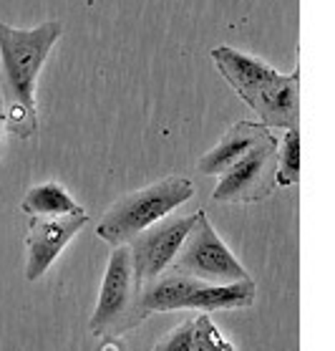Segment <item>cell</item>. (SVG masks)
<instances>
[{
	"instance_id": "cell-1",
	"label": "cell",
	"mask_w": 335,
	"mask_h": 351,
	"mask_svg": "<svg viewBox=\"0 0 335 351\" xmlns=\"http://www.w3.org/2000/svg\"><path fill=\"white\" fill-rule=\"evenodd\" d=\"M61 33V21H43L36 28L0 23V96L5 129L18 139H31L38 129L36 84Z\"/></svg>"
},
{
	"instance_id": "cell-2",
	"label": "cell",
	"mask_w": 335,
	"mask_h": 351,
	"mask_svg": "<svg viewBox=\"0 0 335 351\" xmlns=\"http://www.w3.org/2000/svg\"><path fill=\"white\" fill-rule=\"evenodd\" d=\"M191 195H194V182L189 177L179 175L164 177L142 190L129 192L116 199L98 220L96 238H101L111 247L126 245L129 240H134L142 230L172 215Z\"/></svg>"
},
{
	"instance_id": "cell-3",
	"label": "cell",
	"mask_w": 335,
	"mask_h": 351,
	"mask_svg": "<svg viewBox=\"0 0 335 351\" xmlns=\"http://www.w3.org/2000/svg\"><path fill=\"white\" fill-rule=\"evenodd\" d=\"M142 293L144 286L136 278L131 250L129 245H116L109 256L98 301L88 321L91 334L104 341H116L142 326L149 316Z\"/></svg>"
},
{
	"instance_id": "cell-4",
	"label": "cell",
	"mask_w": 335,
	"mask_h": 351,
	"mask_svg": "<svg viewBox=\"0 0 335 351\" xmlns=\"http://www.w3.org/2000/svg\"><path fill=\"white\" fill-rule=\"evenodd\" d=\"M172 271L204 280V283H237V280L250 278L245 265L232 256V250L215 232L204 210L194 213V225L176 253Z\"/></svg>"
},
{
	"instance_id": "cell-5",
	"label": "cell",
	"mask_w": 335,
	"mask_h": 351,
	"mask_svg": "<svg viewBox=\"0 0 335 351\" xmlns=\"http://www.w3.org/2000/svg\"><path fill=\"white\" fill-rule=\"evenodd\" d=\"M278 147L275 136L255 144L242 160L219 175L212 199L222 205L234 202H260L278 187Z\"/></svg>"
},
{
	"instance_id": "cell-6",
	"label": "cell",
	"mask_w": 335,
	"mask_h": 351,
	"mask_svg": "<svg viewBox=\"0 0 335 351\" xmlns=\"http://www.w3.org/2000/svg\"><path fill=\"white\" fill-rule=\"evenodd\" d=\"M191 225H194V215L164 217L159 223H154L152 228L142 230L134 240H129L126 245L131 250L136 278L142 286L152 283L154 278H159L161 273L172 268L179 247L184 245V240L189 235Z\"/></svg>"
},
{
	"instance_id": "cell-7",
	"label": "cell",
	"mask_w": 335,
	"mask_h": 351,
	"mask_svg": "<svg viewBox=\"0 0 335 351\" xmlns=\"http://www.w3.org/2000/svg\"><path fill=\"white\" fill-rule=\"evenodd\" d=\"M88 223L86 210L71 215H51V217H28L25 232V280L43 278L48 268L56 263V258L66 250L73 235L83 230Z\"/></svg>"
},
{
	"instance_id": "cell-8",
	"label": "cell",
	"mask_w": 335,
	"mask_h": 351,
	"mask_svg": "<svg viewBox=\"0 0 335 351\" xmlns=\"http://www.w3.org/2000/svg\"><path fill=\"white\" fill-rule=\"evenodd\" d=\"M247 106L260 117V124L267 129H293L300 127V66L290 73H278L270 79Z\"/></svg>"
},
{
	"instance_id": "cell-9",
	"label": "cell",
	"mask_w": 335,
	"mask_h": 351,
	"mask_svg": "<svg viewBox=\"0 0 335 351\" xmlns=\"http://www.w3.org/2000/svg\"><path fill=\"white\" fill-rule=\"evenodd\" d=\"M212 61H215L217 71L222 73L224 81L232 86V91L242 99L250 101L260 88L270 79L278 76V69H272L270 64H265L263 58L242 53L237 48L230 46H215L212 48Z\"/></svg>"
},
{
	"instance_id": "cell-10",
	"label": "cell",
	"mask_w": 335,
	"mask_h": 351,
	"mask_svg": "<svg viewBox=\"0 0 335 351\" xmlns=\"http://www.w3.org/2000/svg\"><path fill=\"white\" fill-rule=\"evenodd\" d=\"M270 134H272L270 129L265 127V124H260V121H237V124H232L222 134V139H219L209 152H204L200 160H197L200 175L219 177L222 172H227L234 162L242 160L255 144H260Z\"/></svg>"
},
{
	"instance_id": "cell-11",
	"label": "cell",
	"mask_w": 335,
	"mask_h": 351,
	"mask_svg": "<svg viewBox=\"0 0 335 351\" xmlns=\"http://www.w3.org/2000/svg\"><path fill=\"white\" fill-rule=\"evenodd\" d=\"M152 351H234V346L219 334L209 313L197 311L161 336Z\"/></svg>"
},
{
	"instance_id": "cell-12",
	"label": "cell",
	"mask_w": 335,
	"mask_h": 351,
	"mask_svg": "<svg viewBox=\"0 0 335 351\" xmlns=\"http://www.w3.org/2000/svg\"><path fill=\"white\" fill-rule=\"evenodd\" d=\"M257 298L255 280H237V283H204L200 280L189 298L184 301V311H234L250 308Z\"/></svg>"
},
{
	"instance_id": "cell-13",
	"label": "cell",
	"mask_w": 335,
	"mask_h": 351,
	"mask_svg": "<svg viewBox=\"0 0 335 351\" xmlns=\"http://www.w3.org/2000/svg\"><path fill=\"white\" fill-rule=\"evenodd\" d=\"M21 210L28 217H51V215H71V213H79L83 208L68 195V190H66L64 184L43 182V184H33L31 190L25 192Z\"/></svg>"
},
{
	"instance_id": "cell-14",
	"label": "cell",
	"mask_w": 335,
	"mask_h": 351,
	"mask_svg": "<svg viewBox=\"0 0 335 351\" xmlns=\"http://www.w3.org/2000/svg\"><path fill=\"white\" fill-rule=\"evenodd\" d=\"M300 177V127L285 129L278 147V184L293 187Z\"/></svg>"
},
{
	"instance_id": "cell-15",
	"label": "cell",
	"mask_w": 335,
	"mask_h": 351,
	"mask_svg": "<svg viewBox=\"0 0 335 351\" xmlns=\"http://www.w3.org/2000/svg\"><path fill=\"white\" fill-rule=\"evenodd\" d=\"M3 129H5V109H3V96H0V136H3Z\"/></svg>"
}]
</instances>
